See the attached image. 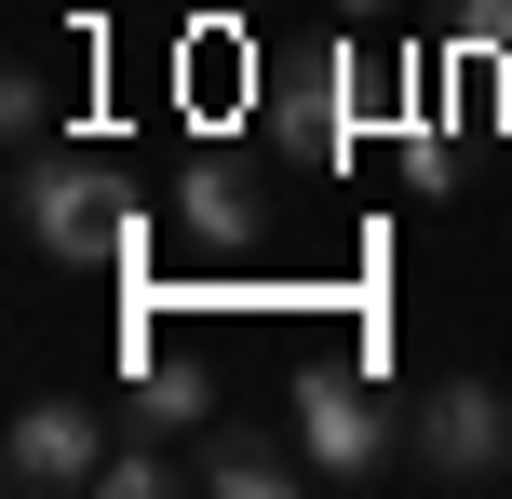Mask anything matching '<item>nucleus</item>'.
Listing matches in <instances>:
<instances>
[{
  "mask_svg": "<svg viewBox=\"0 0 512 499\" xmlns=\"http://www.w3.org/2000/svg\"><path fill=\"white\" fill-rule=\"evenodd\" d=\"M297 446H310V486H378L405 459V405H378L351 365H297Z\"/></svg>",
  "mask_w": 512,
  "mask_h": 499,
  "instance_id": "obj_2",
  "label": "nucleus"
},
{
  "mask_svg": "<svg viewBox=\"0 0 512 499\" xmlns=\"http://www.w3.org/2000/svg\"><path fill=\"white\" fill-rule=\"evenodd\" d=\"M0 122H14V149H54V81L14 68V81H0Z\"/></svg>",
  "mask_w": 512,
  "mask_h": 499,
  "instance_id": "obj_11",
  "label": "nucleus"
},
{
  "mask_svg": "<svg viewBox=\"0 0 512 499\" xmlns=\"http://www.w3.org/2000/svg\"><path fill=\"white\" fill-rule=\"evenodd\" d=\"M122 432H162V446L189 432V446H203V432H216V378H203V365H176L162 338H135V378H122Z\"/></svg>",
  "mask_w": 512,
  "mask_h": 499,
  "instance_id": "obj_7",
  "label": "nucleus"
},
{
  "mask_svg": "<svg viewBox=\"0 0 512 499\" xmlns=\"http://www.w3.org/2000/svg\"><path fill=\"white\" fill-rule=\"evenodd\" d=\"M405 473L432 486H499L512 473V392L499 378H432L405 405Z\"/></svg>",
  "mask_w": 512,
  "mask_h": 499,
  "instance_id": "obj_3",
  "label": "nucleus"
},
{
  "mask_svg": "<svg viewBox=\"0 0 512 499\" xmlns=\"http://www.w3.org/2000/svg\"><path fill=\"white\" fill-rule=\"evenodd\" d=\"M108 419H122V405H81V392L14 405V432H0V486H14V499H68V486H95L108 446H122Z\"/></svg>",
  "mask_w": 512,
  "mask_h": 499,
  "instance_id": "obj_4",
  "label": "nucleus"
},
{
  "mask_svg": "<svg viewBox=\"0 0 512 499\" xmlns=\"http://www.w3.org/2000/svg\"><path fill=\"white\" fill-rule=\"evenodd\" d=\"M108 499H162V486H189V459L162 446V432H122V446H108V473H95Z\"/></svg>",
  "mask_w": 512,
  "mask_h": 499,
  "instance_id": "obj_9",
  "label": "nucleus"
},
{
  "mask_svg": "<svg viewBox=\"0 0 512 499\" xmlns=\"http://www.w3.org/2000/svg\"><path fill=\"white\" fill-rule=\"evenodd\" d=\"M445 54L459 68H512V0H445Z\"/></svg>",
  "mask_w": 512,
  "mask_h": 499,
  "instance_id": "obj_10",
  "label": "nucleus"
},
{
  "mask_svg": "<svg viewBox=\"0 0 512 499\" xmlns=\"http://www.w3.org/2000/svg\"><path fill=\"white\" fill-rule=\"evenodd\" d=\"M176 230L203 243V257H256L270 203H256V176H243V162H189V176H176Z\"/></svg>",
  "mask_w": 512,
  "mask_h": 499,
  "instance_id": "obj_8",
  "label": "nucleus"
},
{
  "mask_svg": "<svg viewBox=\"0 0 512 499\" xmlns=\"http://www.w3.org/2000/svg\"><path fill=\"white\" fill-rule=\"evenodd\" d=\"M337 14H351V27H364V14H391V0H337Z\"/></svg>",
  "mask_w": 512,
  "mask_h": 499,
  "instance_id": "obj_12",
  "label": "nucleus"
},
{
  "mask_svg": "<svg viewBox=\"0 0 512 499\" xmlns=\"http://www.w3.org/2000/svg\"><path fill=\"white\" fill-rule=\"evenodd\" d=\"M14 230L54 270H149V216L122 203V176L95 149H27L14 162Z\"/></svg>",
  "mask_w": 512,
  "mask_h": 499,
  "instance_id": "obj_1",
  "label": "nucleus"
},
{
  "mask_svg": "<svg viewBox=\"0 0 512 499\" xmlns=\"http://www.w3.org/2000/svg\"><path fill=\"white\" fill-rule=\"evenodd\" d=\"M351 122H364V54L324 41V54L270 95V135H283V162H337V149H351Z\"/></svg>",
  "mask_w": 512,
  "mask_h": 499,
  "instance_id": "obj_5",
  "label": "nucleus"
},
{
  "mask_svg": "<svg viewBox=\"0 0 512 499\" xmlns=\"http://www.w3.org/2000/svg\"><path fill=\"white\" fill-rule=\"evenodd\" d=\"M297 473H310V446L297 432H256V419H216L189 446V486H216V499H283Z\"/></svg>",
  "mask_w": 512,
  "mask_h": 499,
  "instance_id": "obj_6",
  "label": "nucleus"
}]
</instances>
